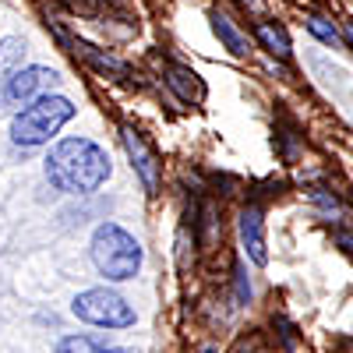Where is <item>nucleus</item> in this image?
I'll return each instance as SVG.
<instances>
[{
    "instance_id": "nucleus-1",
    "label": "nucleus",
    "mask_w": 353,
    "mask_h": 353,
    "mask_svg": "<svg viewBox=\"0 0 353 353\" xmlns=\"http://www.w3.org/2000/svg\"><path fill=\"white\" fill-rule=\"evenodd\" d=\"M46 181L64 191V194H92L99 191L110 173H113V163H110V152L103 149L99 141L92 138H61L50 149L46 156Z\"/></svg>"
},
{
    "instance_id": "nucleus-2",
    "label": "nucleus",
    "mask_w": 353,
    "mask_h": 353,
    "mask_svg": "<svg viewBox=\"0 0 353 353\" xmlns=\"http://www.w3.org/2000/svg\"><path fill=\"white\" fill-rule=\"evenodd\" d=\"M96 272L110 283H128L141 272L145 251L138 244L134 233H128L121 223H99L92 233V244H88Z\"/></svg>"
},
{
    "instance_id": "nucleus-3",
    "label": "nucleus",
    "mask_w": 353,
    "mask_h": 353,
    "mask_svg": "<svg viewBox=\"0 0 353 353\" xmlns=\"http://www.w3.org/2000/svg\"><path fill=\"white\" fill-rule=\"evenodd\" d=\"M78 106L68 96H39L36 103L21 106L11 117V141L21 145V149H39V145H50V138L61 131L68 121H74Z\"/></svg>"
},
{
    "instance_id": "nucleus-4",
    "label": "nucleus",
    "mask_w": 353,
    "mask_h": 353,
    "mask_svg": "<svg viewBox=\"0 0 353 353\" xmlns=\"http://www.w3.org/2000/svg\"><path fill=\"white\" fill-rule=\"evenodd\" d=\"M71 314L81 318L85 325H96V329H131L134 318H138L134 307L121 297V293L106 290V286L81 290L71 301Z\"/></svg>"
},
{
    "instance_id": "nucleus-5",
    "label": "nucleus",
    "mask_w": 353,
    "mask_h": 353,
    "mask_svg": "<svg viewBox=\"0 0 353 353\" xmlns=\"http://www.w3.org/2000/svg\"><path fill=\"white\" fill-rule=\"evenodd\" d=\"M61 85V74L43 64H25L14 68L8 78H0V103L4 106H28L39 96H50V88Z\"/></svg>"
},
{
    "instance_id": "nucleus-6",
    "label": "nucleus",
    "mask_w": 353,
    "mask_h": 353,
    "mask_svg": "<svg viewBox=\"0 0 353 353\" xmlns=\"http://www.w3.org/2000/svg\"><path fill=\"white\" fill-rule=\"evenodd\" d=\"M121 141H124V149H128V159H131V170L138 173V181L145 184V191L156 194L159 191V181H163V166L156 159V152L149 149V141L141 138V131H134L131 124L121 128Z\"/></svg>"
},
{
    "instance_id": "nucleus-7",
    "label": "nucleus",
    "mask_w": 353,
    "mask_h": 353,
    "mask_svg": "<svg viewBox=\"0 0 353 353\" xmlns=\"http://www.w3.org/2000/svg\"><path fill=\"white\" fill-rule=\"evenodd\" d=\"M241 244H244V254L258 265H269V248H265V216L258 205H248V209L241 212Z\"/></svg>"
},
{
    "instance_id": "nucleus-8",
    "label": "nucleus",
    "mask_w": 353,
    "mask_h": 353,
    "mask_svg": "<svg viewBox=\"0 0 353 353\" xmlns=\"http://www.w3.org/2000/svg\"><path fill=\"white\" fill-rule=\"evenodd\" d=\"M209 18H212V32L219 36V43H223L233 57H244V53H248V36L241 32L237 25H233V18L223 14V11H212Z\"/></svg>"
},
{
    "instance_id": "nucleus-9",
    "label": "nucleus",
    "mask_w": 353,
    "mask_h": 353,
    "mask_svg": "<svg viewBox=\"0 0 353 353\" xmlns=\"http://www.w3.org/2000/svg\"><path fill=\"white\" fill-rule=\"evenodd\" d=\"M166 85H170L184 103H201V99H205V85H201V78H198L194 71H188V68H173L170 78H166Z\"/></svg>"
},
{
    "instance_id": "nucleus-10",
    "label": "nucleus",
    "mask_w": 353,
    "mask_h": 353,
    "mask_svg": "<svg viewBox=\"0 0 353 353\" xmlns=\"http://www.w3.org/2000/svg\"><path fill=\"white\" fill-rule=\"evenodd\" d=\"M57 353H134V350H121V346H106L92 336H64L57 343Z\"/></svg>"
},
{
    "instance_id": "nucleus-11",
    "label": "nucleus",
    "mask_w": 353,
    "mask_h": 353,
    "mask_svg": "<svg viewBox=\"0 0 353 353\" xmlns=\"http://www.w3.org/2000/svg\"><path fill=\"white\" fill-rule=\"evenodd\" d=\"M254 36L261 39V46L269 50V53H276V57H290V39H286V32H283L279 25H272V21H258Z\"/></svg>"
},
{
    "instance_id": "nucleus-12",
    "label": "nucleus",
    "mask_w": 353,
    "mask_h": 353,
    "mask_svg": "<svg viewBox=\"0 0 353 353\" xmlns=\"http://www.w3.org/2000/svg\"><path fill=\"white\" fill-rule=\"evenodd\" d=\"M307 32L318 39V43H325V46H339V32H336V25L329 21V18H321V14H311L307 18Z\"/></svg>"
},
{
    "instance_id": "nucleus-13",
    "label": "nucleus",
    "mask_w": 353,
    "mask_h": 353,
    "mask_svg": "<svg viewBox=\"0 0 353 353\" xmlns=\"http://www.w3.org/2000/svg\"><path fill=\"white\" fill-rule=\"evenodd\" d=\"M21 53H25V43L21 39H4V43H0V74H11L14 68L11 64H18L21 61Z\"/></svg>"
},
{
    "instance_id": "nucleus-14",
    "label": "nucleus",
    "mask_w": 353,
    "mask_h": 353,
    "mask_svg": "<svg viewBox=\"0 0 353 353\" xmlns=\"http://www.w3.org/2000/svg\"><path fill=\"white\" fill-rule=\"evenodd\" d=\"M237 297H241V304H248L251 301V283H248V276H244V265H237Z\"/></svg>"
},
{
    "instance_id": "nucleus-15",
    "label": "nucleus",
    "mask_w": 353,
    "mask_h": 353,
    "mask_svg": "<svg viewBox=\"0 0 353 353\" xmlns=\"http://www.w3.org/2000/svg\"><path fill=\"white\" fill-rule=\"evenodd\" d=\"M339 248H343L346 254H353V233H339Z\"/></svg>"
},
{
    "instance_id": "nucleus-16",
    "label": "nucleus",
    "mask_w": 353,
    "mask_h": 353,
    "mask_svg": "<svg viewBox=\"0 0 353 353\" xmlns=\"http://www.w3.org/2000/svg\"><path fill=\"white\" fill-rule=\"evenodd\" d=\"M343 39H346V46L353 50V21H343Z\"/></svg>"
}]
</instances>
